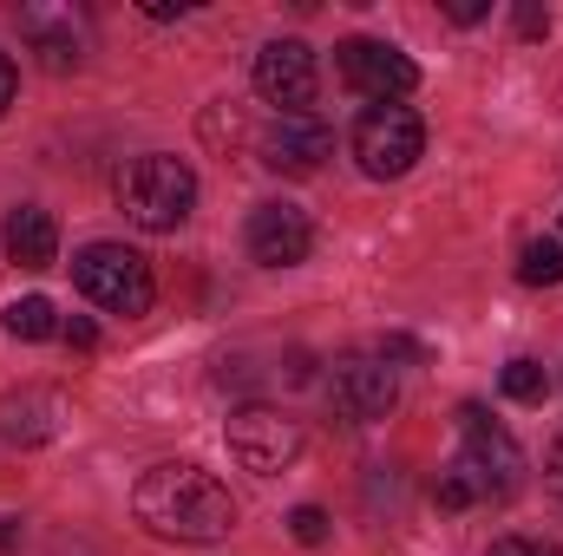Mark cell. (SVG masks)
I'll return each instance as SVG.
<instances>
[{"mask_svg":"<svg viewBox=\"0 0 563 556\" xmlns=\"http://www.w3.org/2000/svg\"><path fill=\"white\" fill-rule=\"evenodd\" d=\"M132 511L164 544H217L236 531V498L197 465H151L132 491Z\"/></svg>","mask_w":563,"mask_h":556,"instance_id":"6da1fadb","label":"cell"},{"mask_svg":"<svg viewBox=\"0 0 563 556\" xmlns=\"http://www.w3.org/2000/svg\"><path fill=\"white\" fill-rule=\"evenodd\" d=\"M119 210H125L139 230H151V236H170V230L190 223V210H197V177H190V164L170 157V151L132 157V164L119 170Z\"/></svg>","mask_w":563,"mask_h":556,"instance_id":"7a4b0ae2","label":"cell"},{"mask_svg":"<svg viewBox=\"0 0 563 556\" xmlns=\"http://www.w3.org/2000/svg\"><path fill=\"white\" fill-rule=\"evenodd\" d=\"M73 281H79V294H86L92 308L125 314V321H139L144 308H151V294H157L151 263H144L139 249H125V243H92V249H79V256H73Z\"/></svg>","mask_w":563,"mask_h":556,"instance_id":"3957f363","label":"cell"},{"mask_svg":"<svg viewBox=\"0 0 563 556\" xmlns=\"http://www.w3.org/2000/svg\"><path fill=\"white\" fill-rule=\"evenodd\" d=\"M459 432H465V452L452 458V471L472 485V498H511L525 485V452L505 425H492L485 407H459Z\"/></svg>","mask_w":563,"mask_h":556,"instance_id":"277c9868","label":"cell"},{"mask_svg":"<svg viewBox=\"0 0 563 556\" xmlns=\"http://www.w3.org/2000/svg\"><path fill=\"white\" fill-rule=\"evenodd\" d=\"M426 151V125L407 112V105H367L361 112V125H354V157H361V170L367 177H407L413 164H420Z\"/></svg>","mask_w":563,"mask_h":556,"instance_id":"5b68a950","label":"cell"},{"mask_svg":"<svg viewBox=\"0 0 563 556\" xmlns=\"http://www.w3.org/2000/svg\"><path fill=\"white\" fill-rule=\"evenodd\" d=\"M334 73H341L361 99H374V105H400V99L420 86V66H413L400 46H387V40H341V46H334Z\"/></svg>","mask_w":563,"mask_h":556,"instance_id":"8992f818","label":"cell"},{"mask_svg":"<svg viewBox=\"0 0 563 556\" xmlns=\"http://www.w3.org/2000/svg\"><path fill=\"white\" fill-rule=\"evenodd\" d=\"M328 400L347 425H374V419H387L400 407V380H394V367L380 354H347L328 374Z\"/></svg>","mask_w":563,"mask_h":556,"instance_id":"52a82bcc","label":"cell"},{"mask_svg":"<svg viewBox=\"0 0 563 556\" xmlns=\"http://www.w3.org/2000/svg\"><path fill=\"white\" fill-rule=\"evenodd\" d=\"M230 452L250 471L276 478V471H288L301 458V425L288 413H276V407H243V413H230Z\"/></svg>","mask_w":563,"mask_h":556,"instance_id":"ba28073f","label":"cell"},{"mask_svg":"<svg viewBox=\"0 0 563 556\" xmlns=\"http://www.w3.org/2000/svg\"><path fill=\"white\" fill-rule=\"evenodd\" d=\"M256 151H263V164L282 170V177H314V170L334 157V132H328L314 112H276Z\"/></svg>","mask_w":563,"mask_h":556,"instance_id":"9c48e42d","label":"cell"},{"mask_svg":"<svg viewBox=\"0 0 563 556\" xmlns=\"http://www.w3.org/2000/svg\"><path fill=\"white\" fill-rule=\"evenodd\" d=\"M256 92L282 105V112H308L314 92H321V73H314V53L301 40H269L256 53Z\"/></svg>","mask_w":563,"mask_h":556,"instance_id":"30bf717a","label":"cell"},{"mask_svg":"<svg viewBox=\"0 0 563 556\" xmlns=\"http://www.w3.org/2000/svg\"><path fill=\"white\" fill-rule=\"evenodd\" d=\"M243 243H250V263H263V269H295V263H308V249H314V223H308V210H295V203H256Z\"/></svg>","mask_w":563,"mask_h":556,"instance_id":"8fae6325","label":"cell"},{"mask_svg":"<svg viewBox=\"0 0 563 556\" xmlns=\"http://www.w3.org/2000/svg\"><path fill=\"white\" fill-rule=\"evenodd\" d=\"M59 393L53 387H20V393H7L0 400V438L7 445H46L53 432H59Z\"/></svg>","mask_w":563,"mask_h":556,"instance_id":"7c38bea8","label":"cell"},{"mask_svg":"<svg viewBox=\"0 0 563 556\" xmlns=\"http://www.w3.org/2000/svg\"><path fill=\"white\" fill-rule=\"evenodd\" d=\"M0 243H7V256H13L20 269H53V256H59V223H53L40 203H20V210H7V223H0Z\"/></svg>","mask_w":563,"mask_h":556,"instance_id":"4fadbf2b","label":"cell"},{"mask_svg":"<svg viewBox=\"0 0 563 556\" xmlns=\"http://www.w3.org/2000/svg\"><path fill=\"white\" fill-rule=\"evenodd\" d=\"M20 26L33 33L40 59H46L53 73H66V66L79 59V33H73V13H46V7H26V13H20Z\"/></svg>","mask_w":563,"mask_h":556,"instance_id":"5bb4252c","label":"cell"},{"mask_svg":"<svg viewBox=\"0 0 563 556\" xmlns=\"http://www.w3.org/2000/svg\"><path fill=\"white\" fill-rule=\"evenodd\" d=\"M7 334H13V341H53V334H59V314H53V301H46V294H26V301H13V308H7Z\"/></svg>","mask_w":563,"mask_h":556,"instance_id":"9a60e30c","label":"cell"},{"mask_svg":"<svg viewBox=\"0 0 563 556\" xmlns=\"http://www.w3.org/2000/svg\"><path fill=\"white\" fill-rule=\"evenodd\" d=\"M498 387H505V400H518V407H544V393H551V374H544L538 360H511V367L498 374Z\"/></svg>","mask_w":563,"mask_h":556,"instance_id":"2e32d148","label":"cell"},{"mask_svg":"<svg viewBox=\"0 0 563 556\" xmlns=\"http://www.w3.org/2000/svg\"><path fill=\"white\" fill-rule=\"evenodd\" d=\"M518 276L531 281V288L563 281V243H531V249H525V263H518Z\"/></svg>","mask_w":563,"mask_h":556,"instance_id":"e0dca14e","label":"cell"},{"mask_svg":"<svg viewBox=\"0 0 563 556\" xmlns=\"http://www.w3.org/2000/svg\"><path fill=\"white\" fill-rule=\"evenodd\" d=\"M288 537L308 544V551L328 544V511H321V504H295V511H288Z\"/></svg>","mask_w":563,"mask_h":556,"instance_id":"ac0fdd59","label":"cell"},{"mask_svg":"<svg viewBox=\"0 0 563 556\" xmlns=\"http://www.w3.org/2000/svg\"><path fill=\"white\" fill-rule=\"evenodd\" d=\"M432 504H439V511H465V504H478V498H472V485L445 465V471L432 478Z\"/></svg>","mask_w":563,"mask_h":556,"instance_id":"d6986e66","label":"cell"},{"mask_svg":"<svg viewBox=\"0 0 563 556\" xmlns=\"http://www.w3.org/2000/svg\"><path fill=\"white\" fill-rule=\"evenodd\" d=\"M492 556H563L558 544H531V537H498Z\"/></svg>","mask_w":563,"mask_h":556,"instance_id":"ffe728a7","label":"cell"},{"mask_svg":"<svg viewBox=\"0 0 563 556\" xmlns=\"http://www.w3.org/2000/svg\"><path fill=\"white\" fill-rule=\"evenodd\" d=\"M518 33H525V40H544V33H551V13H544V7H518Z\"/></svg>","mask_w":563,"mask_h":556,"instance_id":"44dd1931","label":"cell"},{"mask_svg":"<svg viewBox=\"0 0 563 556\" xmlns=\"http://www.w3.org/2000/svg\"><path fill=\"white\" fill-rule=\"evenodd\" d=\"M426 347L420 341H407V334H387V341H380V360H420Z\"/></svg>","mask_w":563,"mask_h":556,"instance_id":"7402d4cb","label":"cell"},{"mask_svg":"<svg viewBox=\"0 0 563 556\" xmlns=\"http://www.w3.org/2000/svg\"><path fill=\"white\" fill-rule=\"evenodd\" d=\"M20 544H26L20 518H0V556H20Z\"/></svg>","mask_w":563,"mask_h":556,"instance_id":"603a6c76","label":"cell"},{"mask_svg":"<svg viewBox=\"0 0 563 556\" xmlns=\"http://www.w3.org/2000/svg\"><path fill=\"white\" fill-rule=\"evenodd\" d=\"M544 485L563 498V432H558V445H551V458H544Z\"/></svg>","mask_w":563,"mask_h":556,"instance_id":"cb8c5ba5","label":"cell"},{"mask_svg":"<svg viewBox=\"0 0 563 556\" xmlns=\"http://www.w3.org/2000/svg\"><path fill=\"white\" fill-rule=\"evenodd\" d=\"M445 13H452V20H459V26H472V20H485V0H452V7H445Z\"/></svg>","mask_w":563,"mask_h":556,"instance_id":"d4e9b609","label":"cell"},{"mask_svg":"<svg viewBox=\"0 0 563 556\" xmlns=\"http://www.w3.org/2000/svg\"><path fill=\"white\" fill-rule=\"evenodd\" d=\"M66 341H73V347H99V327H92V321H66Z\"/></svg>","mask_w":563,"mask_h":556,"instance_id":"484cf974","label":"cell"},{"mask_svg":"<svg viewBox=\"0 0 563 556\" xmlns=\"http://www.w3.org/2000/svg\"><path fill=\"white\" fill-rule=\"evenodd\" d=\"M13 86H20V73H13V59H7V53H0V112H7V105H13Z\"/></svg>","mask_w":563,"mask_h":556,"instance_id":"4316f807","label":"cell"},{"mask_svg":"<svg viewBox=\"0 0 563 556\" xmlns=\"http://www.w3.org/2000/svg\"><path fill=\"white\" fill-rule=\"evenodd\" d=\"M144 13H151V20H177V13H190V7H184V0H144Z\"/></svg>","mask_w":563,"mask_h":556,"instance_id":"83f0119b","label":"cell"}]
</instances>
